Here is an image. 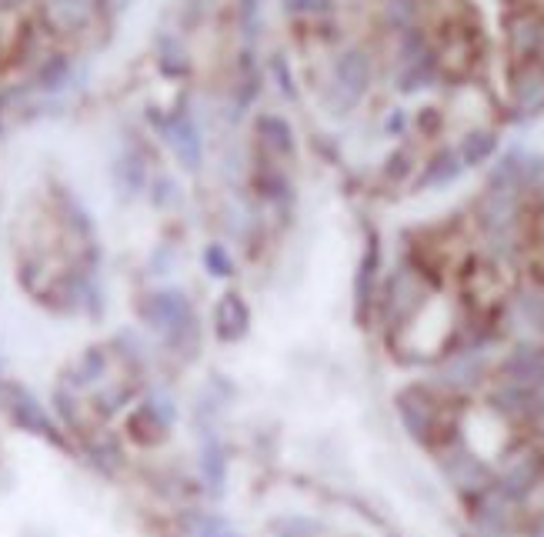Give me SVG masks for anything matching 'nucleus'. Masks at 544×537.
Masks as SVG:
<instances>
[{"instance_id": "f257e3e1", "label": "nucleus", "mask_w": 544, "mask_h": 537, "mask_svg": "<svg viewBox=\"0 0 544 537\" xmlns=\"http://www.w3.org/2000/svg\"><path fill=\"white\" fill-rule=\"evenodd\" d=\"M368 81H371V64L361 51H348L338 57V64H334V94H338L341 107L358 104V97L368 91Z\"/></svg>"}, {"instance_id": "f03ea898", "label": "nucleus", "mask_w": 544, "mask_h": 537, "mask_svg": "<svg viewBox=\"0 0 544 537\" xmlns=\"http://www.w3.org/2000/svg\"><path fill=\"white\" fill-rule=\"evenodd\" d=\"M144 317L147 324L157 327V331L171 334L177 327H184L187 321H194V307L181 291H157L151 294V301L144 304Z\"/></svg>"}, {"instance_id": "7ed1b4c3", "label": "nucleus", "mask_w": 544, "mask_h": 537, "mask_svg": "<svg viewBox=\"0 0 544 537\" xmlns=\"http://www.w3.org/2000/svg\"><path fill=\"white\" fill-rule=\"evenodd\" d=\"M164 141L171 144V151L177 154V161H181L187 171L201 167V131H197V124L184 111L171 114L164 121Z\"/></svg>"}, {"instance_id": "20e7f679", "label": "nucleus", "mask_w": 544, "mask_h": 537, "mask_svg": "<svg viewBox=\"0 0 544 537\" xmlns=\"http://www.w3.org/2000/svg\"><path fill=\"white\" fill-rule=\"evenodd\" d=\"M398 414L411 437H418V441L428 437L434 424V407H431V397L424 394L421 387H408V391L398 394Z\"/></svg>"}, {"instance_id": "39448f33", "label": "nucleus", "mask_w": 544, "mask_h": 537, "mask_svg": "<svg viewBox=\"0 0 544 537\" xmlns=\"http://www.w3.org/2000/svg\"><path fill=\"white\" fill-rule=\"evenodd\" d=\"M214 324H217V337H221L224 344H234L247 337L251 331V311H247L244 297L241 294H224V301L217 304L214 311Z\"/></svg>"}, {"instance_id": "423d86ee", "label": "nucleus", "mask_w": 544, "mask_h": 537, "mask_svg": "<svg viewBox=\"0 0 544 537\" xmlns=\"http://www.w3.org/2000/svg\"><path fill=\"white\" fill-rule=\"evenodd\" d=\"M378 267H381V244L378 237H371L364 247V257L358 264V277H354V297H358V311H364L374 294V281H378Z\"/></svg>"}, {"instance_id": "0eeeda50", "label": "nucleus", "mask_w": 544, "mask_h": 537, "mask_svg": "<svg viewBox=\"0 0 544 537\" xmlns=\"http://www.w3.org/2000/svg\"><path fill=\"white\" fill-rule=\"evenodd\" d=\"M478 377H481V357L474 351L451 357V361L441 367V381L448 387H471Z\"/></svg>"}, {"instance_id": "6e6552de", "label": "nucleus", "mask_w": 544, "mask_h": 537, "mask_svg": "<svg viewBox=\"0 0 544 537\" xmlns=\"http://www.w3.org/2000/svg\"><path fill=\"white\" fill-rule=\"evenodd\" d=\"M257 137H261V144L274 154L294 151V134H291L288 121H281V117H271V114L261 117V121H257Z\"/></svg>"}, {"instance_id": "1a4fd4ad", "label": "nucleus", "mask_w": 544, "mask_h": 537, "mask_svg": "<svg viewBox=\"0 0 544 537\" xmlns=\"http://www.w3.org/2000/svg\"><path fill=\"white\" fill-rule=\"evenodd\" d=\"M224 474H227L224 451L217 447V441H207L201 447V477H204L207 491H211L214 497H221V491H224Z\"/></svg>"}, {"instance_id": "9d476101", "label": "nucleus", "mask_w": 544, "mask_h": 537, "mask_svg": "<svg viewBox=\"0 0 544 537\" xmlns=\"http://www.w3.org/2000/svg\"><path fill=\"white\" fill-rule=\"evenodd\" d=\"M534 477H538V467H534L531 461H518V464H511L508 471H504L501 491L508 497H524L534 487Z\"/></svg>"}, {"instance_id": "9b49d317", "label": "nucleus", "mask_w": 544, "mask_h": 537, "mask_svg": "<svg viewBox=\"0 0 544 537\" xmlns=\"http://www.w3.org/2000/svg\"><path fill=\"white\" fill-rule=\"evenodd\" d=\"M461 157H454L451 151H444L434 157V164H428V171L421 177V187H441V184H451L454 177L461 174Z\"/></svg>"}, {"instance_id": "f8f14e48", "label": "nucleus", "mask_w": 544, "mask_h": 537, "mask_svg": "<svg viewBox=\"0 0 544 537\" xmlns=\"http://www.w3.org/2000/svg\"><path fill=\"white\" fill-rule=\"evenodd\" d=\"M448 474L458 487H481L484 481H488L484 467L468 454H454V461H448Z\"/></svg>"}, {"instance_id": "ddd939ff", "label": "nucleus", "mask_w": 544, "mask_h": 537, "mask_svg": "<svg viewBox=\"0 0 544 537\" xmlns=\"http://www.w3.org/2000/svg\"><path fill=\"white\" fill-rule=\"evenodd\" d=\"M494 147H498V137L488 134V131H481V134H471L468 141L461 144V164L464 167H478L484 164L488 157L494 154Z\"/></svg>"}, {"instance_id": "4468645a", "label": "nucleus", "mask_w": 544, "mask_h": 537, "mask_svg": "<svg viewBox=\"0 0 544 537\" xmlns=\"http://www.w3.org/2000/svg\"><path fill=\"white\" fill-rule=\"evenodd\" d=\"M518 107L521 111H541L544 107V74L538 71H528L521 77V84H518Z\"/></svg>"}, {"instance_id": "2eb2a0df", "label": "nucleus", "mask_w": 544, "mask_h": 537, "mask_svg": "<svg viewBox=\"0 0 544 537\" xmlns=\"http://www.w3.org/2000/svg\"><path fill=\"white\" fill-rule=\"evenodd\" d=\"M51 17L64 27H77L91 17V4H87V0H54Z\"/></svg>"}, {"instance_id": "dca6fc26", "label": "nucleus", "mask_w": 544, "mask_h": 537, "mask_svg": "<svg viewBox=\"0 0 544 537\" xmlns=\"http://www.w3.org/2000/svg\"><path fill=\"white\" fill-rule=\"evenodd\" d=\"M201 261H204V271L211 277H231L234 274V257L224 244H207Z\"/></svg>"}, {"instance_id": "f3484780", "label": "nucleus", "mask_w": 544, "mask_h": 537, "mask_svg": "<svg viewBox=\"0 0 544 537\" xmlns=\"http://www.w3.org/2000/svg\"><path fill=\"white\" fill-rule=\"evenodd\" d=\"M161 67H164V74H184L187 71V57L184 51L177 47V41H171V37H164V44H161Z\"/></svg>"}, {"instance_id": "a211bd4d", "label": "nucleus", "mask_w": 544, "mask_h": 537, "mask_svg": "<svg viewBox=\"0 0 544 537\" xmlns=\"http://www.w3.org/2000/svg\"><path fill=\"white\" fill-rule=\"evenodd\" d=\"M511 41H514V47H518V51H534V47H538V41H541V27L534 24V21H521L518 27H514L511 31Z\"/></svg>"}, {"instance_id": "6ab92c4d", "label": "nucleus", "mask_w": 544, "mask_h": 537, "mask_svg": "<svg viewBox=\"0 0 544 537\" xmlns=\"http://www.w3.org/2000/svg\"><path fill=\"white\" fill-rule=\"evenodd\" d=\"M521 314L528 317L531 327L544 331V291H528L521 297Z\"/></svg>"}, {"instance_id": "aec40b11", "label": "nucleus", "mask_w": 544, "mask_h": 537, "mask_svg": "<svg viewBox=\"0 0 544 537\" xmlns=\"http://www.w3.org/2000/svg\"><path fill=\"white\" fill-rule=\"evenodd\" d=\"M291 11H304V14H314V11H328L331 0H288Z\"/></svg>"}, {"instance_id": "412c9836", "label": "nucleus", "mask_w": 544, "mask_h": 537, "mask_svg": "<svg viewBox=\"0 0 544 537\" xmlns=\"http://www.w3.org/2000/svg\"><path fill=\"white\" fill-rule=\"evenodd\" d=\"M541 537H544V534H541Z\"/></svg>"}]
</instances>
